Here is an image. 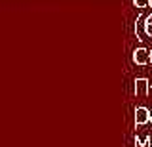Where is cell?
Returning a JSON list of instances; mask_svg holds the SVG:
<instances>
[{"label":"cell","mask_w":152,"mask_h":147,"mask_svg":"<svg viewBox=\"0 0 152 147\" xmlns=\"http://www.w3.org/2000/svg\"><path fill=\"white\" fill-rule=\"evenodd\" d=\"M131 59H133V63L139 65V67H145V65H152V63H150V50H146L145 46H139V48L133 50Z\"/></svg>","instance_id":"obj_1"},{"label":"cell","mask_w":152,"mask_h":147,"mask_svg":"<svg viewBox=\"0 0 152 147\" xmlns=\"http://www.w3.org/2000/svg\"><path fill=\"white\" fill-rule=\"evenodd\" d=\"M133 94L139 98H146L150 94V80L145 77H139L133 80Z\"/></svg>","instance_id":"obj_2"},{"label":"cell","mask_w":152,"mask_h":147,"mask_svg":"<svg viewBox=\"0 0 152 147\" xmlns=\"http://www.w3.org/2000/svg\"><path fill=\"white\" fill-rule=\"evenodd\" d=\"M150 124V109L137 107L135 109V126H146Z\"/></svg>","instance_id":"obj_3"},{"label":"cell","mask_w":152,"mask_h":147,"mask_svg":"<svg viewBox=\"0 0 152 147\" xmlns=\"http://www.w3.org/2000/svg\"><path fill=\"white\" fill-rule=\"evenodd\" d=\"M145 17L146 16H139V17H137V21H135V35H137V38H139V40H146V38H148L146 33H145V27H142Z\"/></svg>","instance_id":"obj_4"},{"label":"cell","mask_w":152,"mask_h":147,"mask_svg":"<svg viewBox=\"0 0 152 147\" xmlns=\"http://www.w3.org/2000/svg\"><path fill=\"white\" fill-rule=\"evenodd\" d=\"M135 147H152V137L150 136H145V137L135 136Z\"/></svg>","instance_id":"obj_5"},{"label":"cell","mask_w":152,"mask_h":147,"mask_svg":"<svg viewBox=\"0 0 152 147\" xmlns=\"http://www.w3.org/2000/svg\"><path fill=\"white\" fill-rule=\"evenodd\" d=\"M142 27H145V33L148 38H152V13H148V16L145 17V23H142Z\"/></svg>","instance_id":"obj_6"},{"label":"cell","mask_w":152,"mask_h":147,"mask_svg":"<svg viewBox=\"0 0 152 147\" xmlns=\"http://www.w3.org/2000/svg\"><path fill=\"white\" fill-rule=\"evenodd\" d=\"M135 8H148V0H133Z\"/></svg>","instance_id":"obj_7"},{"label":"cell","mask_w":152,"mask_h":147,"mask_svg":"<svg viewBox=\"0 0 152 147\" xmlns=\"http://www.w3.org/2000/svg\"><path fill=\"white\" fill-rule=\"evenodd\" d=\"M148 8H152V0H148Z\"/></svg>","instance_id":"obj_8"},{"label":"cell","mask_w":152,"mask_h":147,"mask_svg":"<svg viewBox=\"0 0 152 147\" xmlns=\"http://www.w3.org/2000/svg\"><path fill=\"white\" fill-rule=\"evenodd\" d=\"M150 122H152V109H150Z\"/></svg>","instance_id":"obj_9"},{"label":"cell","mask_w":152,"mask_h":147,"mask_svg":"<svg viewBox=\"0 0 152 147\" xmlns=\"http://www.w3.org/2000/svg\"><path fill=\"white\" fill-rule=\"evenodd\" d=\"M150 63H152V50H150Z\"/></svg>","instance_id":"obj_10"},{"label":"cell","mask_w":152,"mask_h":147,"mask_svg":"<svg viewBox=\"0 0 152 147\" xmlns=\"http://www.w3.org/2000/svg\"><path fill=\"white\" fill-rule=\"evenodd\" d=\"M150 94H152V82H150Z\"/></svg>","instance_id":"obj_11"}]
</instances>
